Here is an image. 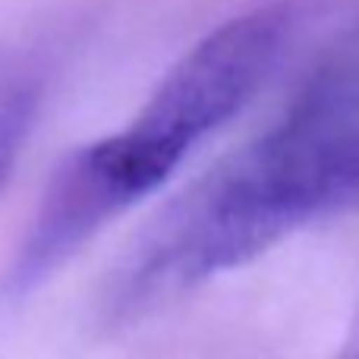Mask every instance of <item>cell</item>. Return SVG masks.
Returning a JSON list of instances; mask_svg holds the SVG:
<instances>
[{
    "mask_svg": "<svg viewBox=\"0 0 359 359\" xmlns=\"http://www.w3.org/2000/svg\"><path fill=\"white\" fill-rule=\"evenodd\" d=\"M356 126L359 57H344L312 76L278 126L221 161L158 217L107 287V318L133 322L334 211L331 158Z\"/></svg>",
    "mask_w": 359,
    "mask_h": 359,
    "instance_id": "cell-1",
    "label": "cell"
},
{
    "mask_svg": "<svg viewBox=\"0 0 359 359\" xmlns=\"http://www.w3.org/2000/svg\"><path fill=\"white\" fill-rule=\"evenodd\" d=\"M284 38L280 10H252L217 25L174 63L126 130L73 151L38 198L6 268V297H29L114 217L161 189L192 149L265 86Z\"/></svg>",
    "mask_w": 359,
    "mask_h": 359,
    "instance_id": "cell-2",
    "label": "cell"
},
{
    "mask_svg": "<svg viewBox=\"0 0 359 359\" xmlns=\"http://www.w3.org/2000/svg\"><path fill=\"white\" fill-rule=\"evenodd\" d=\"M331 192H334V211L359 205V126L350 130L334 149V158H331Z\"/></svg>",
    "mask_w": 359,
    "mask_h": 359,
    "instance_id": "cell-3",
    "label": "cell"
},
{
    "mask_svg": "<svg viewBox=\"0 0 359 359\" xmlns=\"http://www.w3.org/2000/svg\"><path fill=\"white\" fill-rule=\"evenodd\" d=\"M25 114H29L25 101L0 111V186H4V180L10 177L13 161H16V155H19V145H22Z\"/></svg>",
    "mask_w": 359,
    "mask_h": 359,
    "instance_id": "cell-4",
    "label": "cell"
},
{
    "mask_svg": "<svg viewBox=\"0 0 359 359\" xmlns=\"http://www.w3.org/2000/svg\"><path fill=\"white\" fill-rule=\"evenodd\" d=\"M337 359H359V316L353 322V328H350L347 341H344V350L337 353Z\"/></svg>",
    "mask_w": 359,
    "mask_h": 359,
    "instance_id": "cell-5",
    "label": "cell"
}]
</instances>
